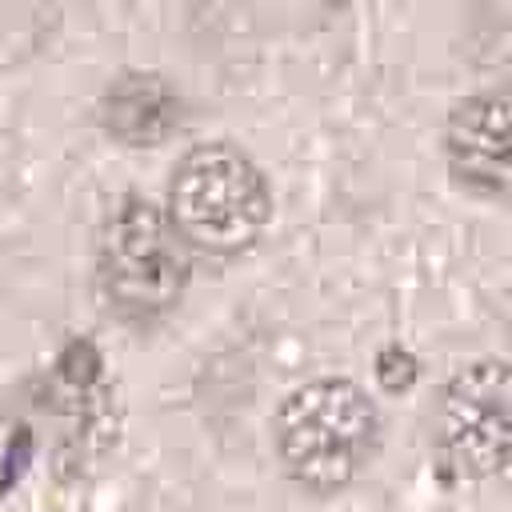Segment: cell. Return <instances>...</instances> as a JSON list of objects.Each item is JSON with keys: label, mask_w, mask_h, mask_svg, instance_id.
I'll return each instance as SVG.
<instances>
[{"label": "cell", "mask_w": 512, "mask_h": 512, "mask_svg": "<svg viewBox=\"0 0 512 512\" xmlns=\"http://www.w3.org/2000/svg\"><path fill=\"white\" fill-rule=\"evenodd\" d=\"M448 176L488 200L512 208V88H480L464 96L444 120Z\"/></svg>", "instance_id": "obj_5"}, {"label": "cell", "mask_w": 512, "mask_h": 512, "mask_svg": "<svg viewBox=\"0 0 512 512\" xmlns=\"http://www.w3.org/2000/svg\"><path fill=\"white\" fill-rule=\"evenodd\" d=\"M376 400L348 376H312L296 384L272 416L280 472L308 496L344 492L376 456Z\"/></svg>", "instance_id": "obj_1"}, {"label": "cell", "mask_w": 512, "mask_h": 512, "mask_svg": "<svg viewBox=\"0 0 512 512\" xmlns=\"http://www.w3.org/2000/svg\"><path fill=\"white\" fill-rule=\"evenodd\" d=\"M188 116L180 88L144 68H128L108 80L100 92V128L124 148H160L168 144Z\"/></svg>", "instance_id": "obj_6"}, {"label": "cell", "mask_w": 512, "mask_h": 512, "mask_svg": "<svg viewBox=\"0 0 512 512\" xmlns=\"http://www.w3.org/2000/svg\"><path fill=\"white\" fill-rule=\"evenodd\" d=\"M164 212L192 252L236 260L264 236L272 220V188L264 168L240 144L204 140L172 164Z\"/></svg>", "instance_id": "obj_2"}, {"label": "cell", "mask_w": 512, "mask_h": 512, "mask_svg": "<svg viewBox=\"0 0 512 512\" xmlns=\"http://www.w3.org/2000/svg\"><path fill=\"white\" fill-rule=\"evenodd\" d=\"M52 416H56V436H60V460H84L92 452L96 424L108 416V392L100 384V356L92 344H72L52 380ZM100 440V436H96Z\"/></svg>", "instance_id": "obj_7"}, {"label": "cell", "mask_w": 512, "mask_h": 512, "mask_svg": "<svg viewBox=\"0 0 512 512\" xmlns=\"http://www.w3.org/2000/svg\"><path fill=\"white\" fill-rule=\"evenodd\" d=\"M92 272L108 312L144 328L168 320L180 308L192 276V248L160 204L128 196L100 228Z\"/></svg>", "instance_id": "obj_3"}, {"label": "cell", "mask_w": 512, "mask_h": 512, "mask_svg": "<svg viewBox=\"0 0 512 512\" xmlns=\"http://www.w3.org/2000/svg\"><path fill=\"white\" fill-rule=\"evenodd\" d=\"M432 436L456 476L492 480L512 472V368L500 360L456 368L436 396Z\"/></svg>", "instance_id": "obj_4"}]
</instances>
